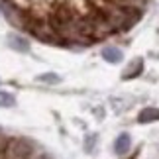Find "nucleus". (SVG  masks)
Instances as JSON below:
<instances>
[{
	"label": "nucleus",
	"mask_w": 159,
	"mask_h": 159,
	"mask_svg": "<svg viewBox=\"0 0 159 159\" xmlns=\"http://www.w3.org/2000/svg\"><path fill=\"white\" fill-rule=\"evenodd\" d=\"M35 145L26 138H10L2 148V159H32Z\"/></svg>",
	"instance_id": "obj_1"
},
{
	"label": "nucleus",
	"mask_w": 159,
	"mask_h": 159,
	"mask_svg": "<svg viewBox=\"0 0 159 159\" xmlns=\"http://www.w3.org/2000/svg\"><path fill=\"white\" fill-rule=\"evenodd\" d=\"M8 45L12 47V49L20 51V53H28V51H30V43H28V39H26V38H22V35H18V34L8 35Z\"/></svg>",
	"instance_id": "obj_2"
},
{
	"label": "nucleus",
	"mask_w": 159,
	"mask_h": 159,
	"mask_svg": "<svg viewBox=\"0 0 159 159\" xmlns=\"http://www.w3.org/2000/svg\"><path fill=\"white\" fill-rule=\"evenodd\" d=\"M130 148H132V138L128 136V134H120L114 142V151L118 155H126L128 151H130Z\"/></svg>",
	"instance_id": "obj_3"
},
{
	"label": "nucleus",
	"mask_w": 159,
	"mask_h": 159,
	"mask_svg": "<svg viewBox=\"0 0 159 159\" xmlns=\"http://www.w3.org/2000/svg\"><path fill=\"white\" fill-rule=\"evenodd\" d=\"M102 57H104V61H108V63H112V65H116V63H120L122 61V51L118 49V47H114V45H106L104 49H102Z\"/></svg>",
	"instance_id": "obj_4"
},
{
	"label": "nucleus",
	"mask_w": 159,
	"mask_h": 159,
	"mask_svg": "<svg viewBox=\"0 0 159 159\" xmlns=\"http://www.w3.org/2000/svg\"><path fill=\"white\" fill-rule=\"evenodd\" d=\"M138 120L142 122V124H149V122H157V120H159V108H143L142 112H139Z\"/></svg>",
	"instance_id": "obj_5"
},
{
	"label": "nucleus",
	"mask_w": 159,
	"mask_h": 159,
	"mask_svg": "<svg viewBox=\"0 0 159 159\" xmlns=\"http://www.w3.org/2000/svg\"><path fill=\"white\" fill-rule=\"evenodd\" d=\"M142 69H143V61H142V59H138V65H136V61H134L132 67H128V69H126L124 79H134V77H138L139 73H142Z\"/></svg>",
	"instance_id": "obj_6"
},
{
	"label": "nucleus",
	"mask_w": 159,
	"mask_h": 159,
	"mask_svg": "<svg viewBox=\"0 0 159 159\" xmlns=\"http://www.w3.org/2000/svg\"><path fill=\"white\" fill-rule=\"evenodd\" d=\"M16 104V98L12 96L10 93H4V90H0V108H12Z\"/></svg>",
	"instance_id": "obj_7"
},
{
	"label": "nucleus",
	"mask_w": 159,
	"mask_h": 159,
	"mask_svg": "<svg viewBox=\"0 0 159 159\" xmlns=\"http://www.w3.org/2000/svg\"><path fill=\"white\" fill-rule=\"evenodd\" d=\"M38 81H43V83H59V77L57 75H39L38 77Z\"/></svg>",
	"instance_id": "obj_8"
},
{
	"label": "nucleus",
	"mask_w": 159,
	"mask_h": 159,
	"mask_svg": "<svg viewBox=\"0 0 159 159\" xmlns=\"http://www.w3.org/2000/svg\"><path fill=\"white\" fill-rule=\"evenodd\" d=\"M32 159H51V157L47 155V153H38V151H35V153L32 155Z\"/></svg>",
	"instance_id": "obj_9"
}]
</instances>
